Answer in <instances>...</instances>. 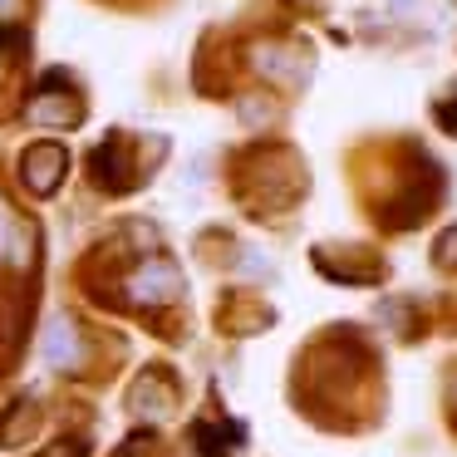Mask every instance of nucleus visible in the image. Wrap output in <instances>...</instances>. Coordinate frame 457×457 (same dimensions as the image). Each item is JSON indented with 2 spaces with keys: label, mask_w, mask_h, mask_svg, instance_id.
I'll list each match as a JSON object with an SVG mask.
<instances>
[{
  "label": "nucleus",
  "mask_w": 457,
  "mask_h": 457,
  "mask_svg": "<svg viewBox=\"0 0 457 457\" xmlns=\"http://www.w3.org/2000/svg\"><path fill=\"white\" fill-rule=\"evenodd\" d=\"M129 295L138 300V305H168V300L182 295V270L172 266V261H162V256L143 261V266L129 276Z\"/></svg>",
  "instance_id": "f257e3e1"
},
{
  "label": "nucleus",
  "mask_w": 457,
  "mask_h": 457,
  "mask_svg": "<svg viewBox=\"0 0 457 457\" xmlns=\"http://www.w3.org/2000/svg\"><path fill=\"white\" fill-rule=\"evenodd\" d=\"M30 119H35V123H50V129H74V123L84 119L79 94H74L70 84L54 74V79H45V89L30 99Z\"/></svg>",
  "instance_id": "f03ea898"
},
{
  "label": "nucleus",
  "mask_w": 457,
  "mask_h": 457,
  "mask_svg": "<svg viewBox=\"0 0 457 457\" xmlns=\"http://www.w3.org/2000/svg\"><path fill=\"white\" fill-rule=\"evenodd\" d=\"M64 168H70V153H64L60 143H35V148L21 158V178H25V187L40 192V197H50V192L64 182Z\"/></svg>",
  "instance_id": "7ed1b4c3"
},
{
  "label": "nucleus",
  "mask_w": 457,
  "mask_h": 457,
  "mask_svg": "<svg viewBox=\"0 0 457 457\" xmlns=\"http://www.w3.org/2000/svg\"><path fill=\"white\" fill-rule=\"evenodd\" d=\"M89 168H94V178H99V187H109V192H123V187H133L129 143H123L119 133H113V138H104V148H94Z\"/></svg>",
  "instance_id": "20e7f679"
},
{
  "label": "nucleus",
  "mask_w": 457,
  "mask_h": 457,
  "mask_svg": "<svg viewBox=\"0 0 457 457\" xmlns=\"http://www.w3.org/2000/svg\"><path fill=\"white\" fill-rule=\"evenodd\" d=\"M79 329H74L70 315H54L50 329H45V359H50L54 369H74L79 364Z\"/></svg>",
  "instance_id": "39448f33"
},
{
  "label": "nucleus",
  "mask_w": 457,
  "mask_h": 457,
  "mask_svg": "<svg viewBox=\"0 0 457 457\" xmlns=\"http://www.w3.org/2000/svg\"><path fill=\"white\" fill-rule=\"evenodd\" d=\"M15 241H21V221H15V212H11V202L0 197V261H11V251H15Z\"/></svg>",
  "instance_id": "423d86ee"
},
{
  "label": "nucleus",
  "mask_w": 457,
  "mask_h": 457,
  "mask_svg": "<svg viewBox=\"0 0 457 457\" xmlns=\"http://www.w3.org/2000/svg\"><path fill=\"white\" fill-rule=\"evenodd\" d=\"M437 123H443L447 133H457V99H447V104H437Z\"/></svg>",
  "instance_id": "0eeeda50"
},
{
  "label": "nucleus",
  "mask_w": 457,
  "mask_h": 457,
  "mask_svg": "<svg viewBox=\"0 0 457 457\" xmlns=\"http://www.w3.org/2000/svg\"><path fill=\"white\" fill-rule=\"evenodd\" d=\"M11 5H15V0H0V11H11Z\"/></svg>",
  "instance_id": "6e6552de"
}]
</instances>
